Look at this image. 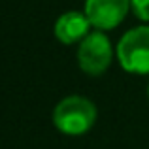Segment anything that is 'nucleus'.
Masks as SVG:
<instances>
[{"label":"nucleus","mask_w":149,"mask_h":149,"mask_svg":"<svg viewBox=\"0 0 149 149\" xmlns=\"http://www.w3.org/2000/svg\"><path fill=\"white\" fill-rule=\"evenodd\" d=\"M96 121V106L79 95L66 96L53 111V123L62 134L81 136L91 130Z\"/></svg>","instance_id":"obj_1"},{"label":"nucleus","mask_w":149,"mask_h":149,"mask_svg":"<svg viewBox=\"0 0 149 149\" xmlns=\"http://www.w3.org/2000/svg\"><path fill=\"white\" fill-rule=\"evenodd\" d=\"M119 64L130 74H149V26L130 29L117 44Z\"/></svg>","instance_id":"obj_2"},{"label":"nucleus","mask_w":149,"mask_h":149,"mask_svg":"<svg viewBox=\"0 0 149 149\" xmlns=\"http://www.w3.org/2000/svg\"><path fill=\"white\" fill-rule=\"evenodd\" d=\"M79 68L89 76H102L111 64V45L104 32H89L77 49Z\"/></svg>","instance_id":"obj_3"},{"label":"nucleus","mask_w":149,"mask_h":149,"mask_svg":"<svg viewBox=\"0 0 149 149\" xmlns=\"http://www.w3.org/2000/svg\"><path fill=\"white\" fill-rule=\"evenodd\" d=\"M130 0H87L85 13L98 30H111L127 17Z\"/></svg>","instance_id":"obj_4"},{"label":"nucleus","mask_w":149,"mask_h":149,"mask_svg":"<svg viewBox=\"0 0 149 149\" xmlns=\"http://www.w3.org/2000/svg\"><path fill=\"white\" fill-rule=\"evenodd\" d=\"M89 21L87 13H79V11H66L55 23V36L61 44L72 45L76 42H81L89 34Z\"/></svg>","instance_id":"obj_5"},{"label":"nucleus","mask_w":149,"mask_h":149,"mask_svg":"<svg viewBox=\"0 0 149 149\" xmlns=\"http://www.w3.org/2000/svg\"><path fill=\"white\" fill-rule=\"evenodd\" d=\"M134 15L142 21H149V0H130Z\"/></svg>","instance_id":"obj_6"},{"label":"nucleus","mask_w":149,"mask_h":149,"mask_svg":"<svg viewBox=\"0 0 149 149\" xmlns=\"http://www.w3.org/2000/svg\"><path fill=\"white\" fill-rule=\"evenodd\" d=\"M147 95H149V89H147Z\"/></svg>","instance_id":"obj_7"}]
</instances>
